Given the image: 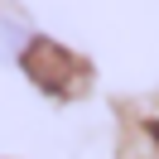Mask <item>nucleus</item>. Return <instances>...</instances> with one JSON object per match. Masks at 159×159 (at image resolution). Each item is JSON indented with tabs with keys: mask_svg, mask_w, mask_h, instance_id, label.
Listing matches in <instances>:
<instances>
[{
	"mask_svg": "<svg viewBox=\"0 0 159 159\" xmlns=\"http://www.w3.org/2000/svg\"><path fill=\"white\" fill-rule=\"evenodd\" d=\"M20 58H24V68H29V77L39 82V87L58 92V97L77 92L82 77H87V68H82L68 48H58V43H48V39H29V48H24Z\"/></svg>",
	"mask_w": 159,
	"mask_h": 159,
	"instance_id": "nucleus-1",
	"label": "nucleus"
},
{
	"mask_svg": "<svg viewBox=\"0 0 159 159\" xmlns=\"http://www.w3.org/2000/svg\"><path fill=\"white\" fill-rule=\"evenodd\" d=\"M24 48H29V29L15 20H0V63H15Z\"/></svg>",
	"mask_w": 159,
	"mask_h": 159,
	"instance_id": "nucleus-2",
	"label": "nucleus"
}]
</instances>
